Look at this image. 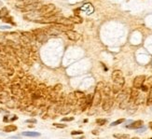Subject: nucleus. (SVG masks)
Wrapping results in <instances>:
<instances>
[{
	"instance_id": "obj_1",
	"label": "nucleus",
	"mask_w": 152,
	"mask_h": 139,
	"mask_svg": "<svg viewBox=\"0 0 152 139\" xmlns=\"http://www.w3.org/2000/svg\"><path fill=\"white\" fill-rule=\"evenodd\" d=\"M112 79H113V87H112V91L114 93H118L122 90V87L125 83V79L123 74L121 70H115L112 73Z\"/></svg>"
},
{
	"instance_id": "obj_2",
	"label": "nucleus",
	"mask_w": 152,
	"mask_h": 139,
	"mask_svg": "<svg viewBox=\"0 0 152 139\" xmlns=\"http://www.w3.org/2000/svg\"><path fill=\"white\" fill-rule=\"evenodd\" d=\"M54 10H55V6L53 5V4H48V5L41 6L37 10L39 15L44 17H49V16H51V15H54V13H53Z\"/></svg>"
},
{
	"instance_id": "obj_3",
	"label": "nucleus",
	"mask_w": 152,
	"mask_h": 139,
	"mask_svg": "<svg viewBox=\"0 0 152 139\" xmlns=\"http://www.w3.org/2000/svg\"><path fill=\"white\" fill-rule=\"evenodd\" d=\"M41 7V4L38 2H35V3H30V4H25L23 5L21 9V10L22 11H34L38 10Z\"/></svg>"
},
{
	"instance_id": "obj_4",
	"label": "nucleus",
	"mask_w": 152,
	"mask_h": 139,
	"mask_svg": "<svg viewBox=\"0 0 152 139\" xmlns=\"http://www.w3.org/2000/svg\"><path fill=\"white\" fill-rule=\"evenodd\" d=\"M145 80H146V77L144 75L141 76H137L136 78H134L133 79V88H136V89H140L142 87V85L145 83Z\"/></svg>"
},
{
	"instance_id": "obj_5",
	"label": "nucleus",
	"mask_w": 152,
	"mask_h": 139,
	"mask_svg": "<svg viewBox=\"0 0 152 139\" xmlns=\"http://www.w3.org/2000/svg\"><path fill=\"white\" fill-rule=\"evenodd\" d=\"M34 33H36V38H37L39 42L43 43L47 40L48 35L44 31H42V30H36V31H34Z\"/></svg>"
},
{
	"instance_id": "obj_6",
	"label": "nucleus",
	"mask_w": 152,
	"mask_h": 139,
	"mask_svg": "<svg viewBox=\"0 0 152 139\" xmlns=\"http://www.w3.org/2000/svg\"><path fill=\"white\" fill-rule=\"evenodd\" d=\"M65 34H66L67 38H68L70 40H72V41H78V40H79V38H80V35H79L78 32L74 31L73 29L66 31Z\"/></svg>"
},
{
	"instance_id": "obj_7",
	"label": "nucleus",
	"mask_w": 152,
	"mask_h": 139,
	"mask_svg": "<svg viewBox=\"0 0 152 139\" xmlns=\"http://www.w3.org/2000/svg\"><path fill=\"white\" fill-rule=\"evenodd\" d=\"M102 101V95H101V91H95L94 94L92 95V105L94 107H97L101 104Z\"/></svg>"
},
{
	"instance_id": "obj_8",
	"label": "nucleus",
	"mask_w": 152,
	"mask_h": 139,
	"mask_svg": "<svg viewBox=\"0 0 152 139\" xmlns=\"http://www.w3.org/2000/svg\"><path fill=\"white\" fill-rule=\"evenodd\" d=\"M113 105H114V100L110 98L109 96H107V98L105 99L104 103H103V109L105 110V111H107V110H109L111 107H113Z\"/></svg>"
},
{
	"instance_id": "obj_9",
	"label": "nucleus",
	"mask_w": 152,
	"mask_h": 139,
	"mask_svg": "<svg viewBox=\"0 0 152 139\" xmlns=\"http://www.w3.org/2000/svg\"><path fill=\"white\" fill-rule=\"evenodd\" d=\"M66 103H67V105L70 106V107L75 106L78 103V98L75 95V92H73V93L71 92V93H69L68 95H67V101H66Z\"/></svg>"
},
{
	"instance_id": "obj_10",
	"label": "nucleus",
	"mask_w": 152,
	"mask_h": 139,
	"mask_svg": "<svg viewBox=\"0 0 152 139\" xmlns=\"http://www.w3.org/2000/svg\"><path fill=\"white\" fill-rule=\"evenodd\" d=\"M142 125H143V121L142 120H136V121L132 122L130 125H128L127 127L130 129H139L142 127Z\"/></svg>"
},
{
	"instance_id": "obj_11",
	"label": "nucleus",
	"mask_w": 152,
	"mask_h": 139,
	"mask_svg": "<svg viewBox=\"0 0 152 139\" xmlns=\"http://www.w3.org/2000/svg\"><path fill=\"white\" fill-rule=\"evenodd\" d=\"M129 105H130V98H127V99H124L123 101H121L120 103V107L121 109H126L129 107Z\"/></svg>"
},
{
	"instance_id": "obj_12",
	"label": "nucleus",
	"mask_w": 152,
	"mask_h": 139,
	"mask_svg": "<svg viewBox=\"0 0 152 139\" xmlns=\"http://www.w3.org/2000/svg\"><path fill=\"white\" fill-rule=\"evenodd\" d=\"M69 20L72 21V22H74V23H81V22L83 21L82 18H81V17H79V16H78V15L70 17V18H69Z\"/></svg>"
},
{
	"instance_id": "obj_13",
	"label": "nucleus",
	"mask_w": 152,
	"mask_h": 139,
	"mask_svg": "<svg viewBox=\"0 0 152 139\" xmlns=\"http://www.w3.org/2000/svg\"><path fill=\"white\" fill-rule=\"evenodd\" d=\"M22 135L30 136V137H37V136H39L40 134H39V133H37V132H23V133H22Z\"/></svg>"
},
{
	"instance_id": "obj_14",
	"label": "nucleus",
	"mask_w": 152,
	"mask_h": 139,
	"mask_svg": "<svg viewBox=\"0 0 152 139\" xmlns=\"http://www.w3.org/2000/svg\"><path fill=\"white\" fill-rule=\"evenodd\" d=\"M111 91H112V88H110L108 85L105 86L104 89H103V92H104V94H105V96H109L111 93Z\"/></svg>"
},
{
	"instance_id": "obj_15",
	"label": "nucleus",
	"mask_w": 152,
	"mask_h": 139,
	"mask_svg": "<svg viewBox=\"0 0 152 139\" xmlns=\"http://www.w3.org/2000/svg\"><path fill=\"white\" fill-rule=\"evenodd\" d=\"M16 130H17V127L15 125H7L4 128L5 132H13V131H16Z\"/></svg>"
},
{
	"instance_id": "obj_16",
	"label": "nucleus",
	"mask_w": 152,
	"mask_h": 139,
	"mask_svg": "<svg viewBox=\"0 0 152 139\" xmlns=\"http://www.w3.org/2000/svg\"><path fill=\"white\" fill-rule=\"evenodd\" d=\"M147 106H151V105H152V88H150L149 94H148V96H147Z\"/></svg>"
},
{
	"instance_id": "obj_17",
	"label": "nucleus",
	"mask_w": 152,
	"mask_h": 139,
	"mask_svg": "<svg viewBox=\"0 0 152 139\" xmlns=\"http://www.w3.org/2000/svg\"><path fill=\"white\" fill-rule=\"evenodd\" d=\"M75 95L76 97L78 98V100L79 99H82V98H85V94H84L82 91H75Z\"/></svg>"
},
{
	"instance_id": "obj_18",
	"label": "nucleus",
	"mask_w": 152,
	"mask_h": 139,
	"mask_svg": "<svg viewBox=\"0 0 152 139\" xmlns=\"http://www.w3.org/2000/svg\"><path fill=\"white\" fill-rule=\"evenodd\" d=\"M8 15V10L6 8H3L2 10L0 11V18H4Z\"/></svg>"
},
{
	"instance_id": "obj_19",
	"label": "nucleus",
	"mask_w": 152,
	"mask_h": 139,
	"mask_svg": "<svg viewBox=\"0 0 152 139\" xmlns=\"http://www.w3.org/2000/svg\"><path fill=\"white\" fill-rule=\"evenodd\" d=\"M104 87H105V84L103 83V82H99L97 85H96V89H95V91H103V89H104Z\"/></svg>"
},
{
	"instance_id": "obj_20",
	"label": "nucleus",
	"mask_w": 152,
	"mask_h": 139,
	"mask_svg": "<svg viewBox=\"0 0 152 139\" xmlns=\"http://www.w3.org/2000/svg\"><path fill=\"white\" fill-rule=\"evenodd\" d=\"M125 121V119H118V120H116L114 122L111 123V126H115V125H118V124H121V123L124 122Z\"/></svg>"
},
{
	"instance_id": "obj_21",
	"label": "nucleus",
	"mask_w": 152,
	"mask_h": 139,
	"mask_svg": "<svg viewBox=\"0 0 152 139\" xmlns=\"http://www.w3.org/2000/svg\"><path fill=\"white\" fill-rule=\"evenodd\" d=\"M114 137H117V138H129L130 135H128V134H114Z\"/></svg>"
},
{
	"instance_id": "obj_22",
	"label": "nucleus",
	"mask_w": 152,
	"mask_h": 139,
	"mask_svg": "<svg viewBox=\"0 0 152 139\" xmlns=\"http://www.w3.org/2000/svg\"><path fill=\"white\" fill-rule=\"evenodd\" d=\"M146 85L150 89V88H152V77H149L148 79H147V84Z\"/></svg>"
},
{
	"instance_id": "obj_23",
	"label": "nucleus",
	"mask_w": 152,
	"mask_h": 139,
	"mask_svg": "<svg viewBox=\"0 0 152 139\" xmlns=\"http://www.w3.org/2000/svg\"><path fill=\"white\" fill-rule=\"evenodd\" d=\"M105 122H106V119H96V123L99 124V125H104Z\"/></svg>"
},
{
	"instance_id": "obj_24",
	"label": "nucleus",
	"mask_w": 152,
	"mask_h": 139,
	"mask_svg": "<svg viewBox=\"0 0 152 139\" xmlns=\"http://www.w3.org/2000/svg\"><path fill=\"white\" fill-rule=\"evenodd\" d=\"M55 127H57V128H64L66 125L65 124H62V123H54L53 124Z\"/></svg>"
},
{
	"instance_id": "obj_25",
	"label": "nucleus",
	"mask_w": 152,
	"mask_h": 139,
	"mask_svg": "<svg viewBox=\"0 0 152 139\" xmlns=\"http://www.w3.org/2000/svg\"><path fill=\"white\" fill-rule=\"evenodd\" d=\"M82 134V132L81 131H73L72 133H71V134Z\"/></svg>"
},
{
	"instance_id": "obj_26",
	"label": "nucleus",
	"mask_w": 152,
	"mask_h": 139,
	"mask_svg": "<svg viewBox=\"0 0 152 139\" xmlns=\"http://www.w3.org/2000/svg\"><path fill=\"white\" fill-rule=\"evenodd\" d=\"M74 118H63L62 120L63 121H70V120H73Z\"/></svg>"
},
{
	"instance_id": "obj_27",
	"label": "nucleus",
	"mask_w": 152,
	"mask_h": 139,
	"mask_svg": "<svg viewBox=\"0 0 152 139\" xmlns=\"http://www.w3.org/2000/svg\"><path fill=\"white\" fill-rule=\"evenodd\" d=\"M26 122H36V119H30V120H26Z\"/></svg>"
},
{
	"instance_id": "obj_28",
	"label": "nucleus",
	"mask_w": 152,
	"mask_h": 139,
	"mask_svg": "<svg viewBox=\"0 0 152 139\" xmlns=\"http://www.w3.org/2000/svg\"><path fill=\"white\" fill-rule=\"evenodd\" d=\"M0 28H2V29H8V28H10L9 26H1Z\"/></svg>"
},
{
	"instance_id": "obj_29",
	"label": "nucleus",
	"mask_w": 152,
	"mask_h": 139,
	"mask_svg": "<svg viewBox=\"0 0 152 139\" xmlns=\"http://www.w3.org/2000/svg\"><path fill=\"white\" fill-rule=\"evenodd\" d=\"M148 125H149V128L152 130V121H151V122H149V124H148Z\"/></svg>"
},
{
	"instance_id": "obj_30",
	"label": "nucleus",
	"mask_w": 152,
	"mask_h": 139,
	"mask_svg": "<svg viewBox=\"0 0 152 139\" xmlns=\"http://www.w3.org/2000/svg\"><path fill=\"white\" fill-rule=\"evenodd\" d=\"M23 1H24V0H23Z\"/></svg>"
}]
</instances>
